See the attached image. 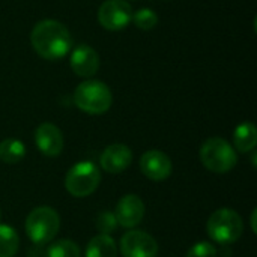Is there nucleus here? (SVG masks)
I'll list each match as a JSON object with an SVG mask.
<instances>
[{"label":"nucleus","mask_w":257,"mask_h":257,"mask_svg":"<svg viewBox=\"0 0 257 257\" xmlns=\"http://www.w3.org/2000/svg\"><path fill=\"white\" fill-rule=\"evenodd\" d=\"M26 155L24 145L17 139H6L0 143V160L6 164H17Z\"/></svg>","instance_id":"16"},{"label":"nucleus","mask_w":257,"mask_h":257,"mask_svg":"<svg viewBox=\"0 0 257 257\" xmlns=\"http://www.w3.org/2000/svg\"><path fill=\"white\" fill-rule=\"evenodd\" d=\"M114 217L117 224H120L122 227L126 229L136 227L139 223H142L145 217V203L139 196L126 194L119 200Z\"/></svg>","instance_id":"10"},{"label":"nucleus","mask_w":257,"mask_h":257,"mask_svg":"<svg viewBox=\"0 0 257 257\" xmlns=\"http://www.w3.org/2000/svg\"><path fill=\"white\" fill-rule=\"evenodd\" d=\"M24 227L29 239L33 244L45 245L57 235L60 227V218L53 208L39 206L27 215Z\"/></svg>","instance_id":"3"},{"label":"nucleus","mask_w":257,"mask_h":257,"mask_svg":"<svg viewBox=\"0 0 257 257\" xmlns=\"http://www.w3.org/2000/svg\"><path fill=\"white\" fill-rule=\"evenodd\" d=\"M187 257H217V248L211 242L202 241L188 250Z\"/></svg>","instance_id":"21"},{"label":"nucleus","mask_w":257,"mask_h":257,"mask_svg":"<svg viewBox=\"0 0 257 257\" xmlns=\"http://www.w3.org/2000/svg\"><path fill=\"white\" fill-rule=\"evenodd\" d=\"M131 161H133L131 149L120 143L107 146L101 154V167L107 173L119 175L130 167Z\"/></svg>","instance_id":"13"},{"label":"nucleus","mask_w":257,"mask_h":257,"mask_svg":"<svg viewBox=\"0 0 257 257\" xmlns=\"http://www.w3.org/2000/svg\"><path fill=\"white\" fill-rule=\"evenodd\" d=\"M251 227H253V232H256V211H253L251 214Z\"/></svg>","instance_id":"22"},{"label":"nucleus","mask_w":257,"mask_h":257,"mask_svg":"<svg viewBox=\"0 0 257 257\" xmlns=\"http://www.w3.org/2000/svg\"><path fill=\"white\" fill-rule=\"evenodd\" d=\"M116 227H117V221H116V217L111 212H102V214L98 215L96 229H98V232L101 235H108L113 230H116Z\"/></svg>","instance_id":"20"},{"label":"nucleus","mask_w":257,"mask_h":257,"mask_svg":"<svg viewBox=\"0 0 257 257\" xmlns=\"http://www.w3.org/2000/svg\"><path fill=\"white\" fill-rule=\"evenodd\" d=\"M99 56L87 44H80L72 50L71 54V68L72 71L83 78L93 77L99 69Z\"/></svg>","instance_id":"11"},{"label":"nucleus","mask_w":257,"mask_h":257,"mask_svg":"<svg viewBox=\"0 0 257 257\" xmlns=\"http://www.w3.org/2000/svg\"><path fill=\"white\" fill-rule=\"evenodd\" d=\"M47 257H80V248L69 239H60L48 247Z\"/></svg>","instance_id":"18"},{"label":"nucleus","mask_w":257,"mask_h":257,"mask_svg":"<svg viewBox=\"0 0 257 257\" xmlns=\"http://www.w3.org/2000/svg\"><path fill=\"white\" fill-rule=\"evenodd\" d=\"M244 223L238 212L229 208L217 209L208 220L206 232L218 244H232L242 235Z\"/></svg>","instance_id":"4"},{"label":"nucleus","mask_w":257,"mask_h":257,"mask_svg":"<svg viewBox=\"0 0 257 257\" xmlns=\"http://www.w3.org/2000/svg\"><path fill=\"white\" fill-rule=\"evenodd\" d=\"M140 169L146 178L152 181H164L172 173V161L164 152L151 149L142 155Z\"/></svg>","instance_id":"9"},{"label":"nucleus","mask_w":257,"mask_h":257,"mask_svg":"<svg viewBox=\"0 0 257 257\" xmlns=\"http://www.w3.org/2000/svg\"><path fill=\"white\" fill-rule=\"evenodd\" d=\"M117 248L114 239L108 235H96L93 236L87 247H86V257H116Z\"/></svg>","instance_id":"15"},{"label":"nucleus","mask_w":257,"mask_h":257,"mask_svg":"<svg viewBox=\"0 0 257 257\" xmlns=\"http://www.w3.org/2000/svg\"><path fill=\"white\" fill-rule=\"evenodd\" d=\"M101 182V172L98 166L90 161H81L69 169L65 178V187L74 197L90 196Z\"/></svg>","instance_id":"6"},{"label":"nucleus","mask_w":257,"mask_h":257,"mask_svg":"<svg viewBox=\"0 0 257 257\" xmlns=\"http://www.w3.org/2000/svg\"><path fill=\"white\" fill-rule=\"evenodd\" d=\"M233 143L239 152H250L254 149L257 143V130L254 123L242 122L235 128Z\"/></svg>","instance_id":"14"},{"label":"nucleus","mask_w":257,"mask_h":257,"mask_svg":"<svg viewBox=\"0 0 257 257\" xmlns=\"http://www.w3.org/2000/svg\"><path fill=\"white\" fill-rule=\"evenodd\" d=\"M33 50L45 60H60L72 48V36L65 24L57 20H42L30 33Z\"/></svg>","instance_id":"1"},{"label":"nucleus","mask_w":257,"mask_h":257,"mask_svg":"<svg viewBox=\"0 0 257 257\" xmlns=\"http://www.w3.org/2000/svg\"><path fill=\"white\" fill-rule=\"evenodd\" d=\"M0 215H2V214H0Z\"/></svg>","instance_id":"23"},{"label":"nucleus","mask_w":257,"mask_h":257,"mask_svg":"<svg viewBox=\"0 0 257 257\" xmlns=\"http://www.w3.org/2000/svg\"><path fill=\"white\" fill-rule=\"evenodd\" d=\"M131 23H134V26L140 30H151L158 24V15L154 9L142 8L136 14H133Z\"/></svg>","instance_id":"19"},{"label":"nucleus","mask_w":257,"mask_h":257,"mask_svg":"<svg viewBox=\"0 0 257 257\" xmlns=\"http://www.w3.org/2000/svg\"><path fill=\"white\" fill-rule=\"evenodd\" d=\"M20 238L17 232L6 224H0V257H14L18 251Z\"/></svg>","instance_id":"17"},{"label":"nucleus","mask_w":257,"mask_h":257,"mask_svg":"<svg viewBox=\"0 0 257 257\" xmlns=\"http://www.w3.org/2000/svg\"><path fill=\"white\" fill-rule=\"evenodd\" d=\"M120 253L123 257H157L158 244L149 233L131 230L120 239Z\"/></svg>","instance_id":"8"},{"label":"nucleus","mask_w":257,"mask_h":257,"mask_svg":"<svg viewBox=\"0 0 257 257\" xmlns=\"http://www.w3.org/2000/svg\"><path fill=\"white\" fill-rule=\"evenodd\" d=\"M203 166L214 173H227L236 166L238 157L229 142L221 137L208 139L200 148Z\"/></svg>","instance_id":"5"},{"label":"nucleus","mask_w":257,"mask_h":257,"mask_svg":"<svg viewBox=\"0 0 257 257\" xmlns=\"http://www.w3.org/2000/svg\"><path fill=\"white\" fill-rule=\"evenodd\" d=\"M133 14V8L126 0H105L98 9V21L104 29L116 32L130 26Z\"/></svg>","instance_id":"7"},{"label":"nucleus","mask_w":257,"mask_h":257,"mask_svg":"<svg viewBox=\"0 0 257 257\" xmlns=\"http://www.w3.org/2000/svg\"><path fill=\"white\" fill-rule=\"evenodd\" d=\"M35 143L38 149L47 157H57L63 151V134L62 131L50 123H41L35 131Z\"/></svg>","instance_id":"12"},{"label":"nucleus","mask_w":257,"mask_h":257,"mask_svg":"<svg viewBox=\"0 0 257 257\" xmlns=\"http://www.w3.org/2000/svg\"><path fill=\"white\" fill-rule=\"evenodd\" d=\"M75 105L89 114L105 113L113 102L111 90L107 84L98 80H87L77 86L74 92Z\"/></svg>","instance_id":"2"}]
</instances>
